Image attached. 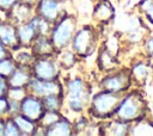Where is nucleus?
<instances>
[{
    "label": "nucleus",
    "mask_w": 153,
    "mask_h": 136,
    "mask_svg": "<svg viewBox=\"0 0 153 136\" xmlns=\"http://www.w3.org/2000/svg\"><path fill=\"white\" fill-rule=\"evenodd\" d=\"M74 135L73 122L63 115L45 129V136H71Z\"/></svg>",
    "instance_id": "obj_18"
},
{
    "label": "nucleus",
    "mask_w": 153,
    "mask_h": 136,
    "mask_svg": "<svg viewBox=\"0 0 153 136\" xmlns=\"http://www.w3.org/2000/svg\"><path fill=\"white\" fill-rule=\"evenodd\" d=\"M8 81H7V78L0 75V97L2 95H6L7 94V91H8Z\"/></svg>",
    "instance_id": "obj_34"
},
{
    "label": "nucleus",
    "mask_w": 153,
    "mask_h": 136,
    "mask_svg": "<svg viewBox=\"0 0 153 136\" xmlns=\"http://www.w3.org/2000/svg\"><path fill=\"white\" fill-rule=\"evenodd\" d=\"M19 111H20V101L8 99V117H13L18 115Z\"/></svg>",
    "instance_id": "obj_31"
},
{
    "label": "nucleus",
    "mask_w": 153,
    "mask_h": 136,
    "mask_svg": "<svg viewBox=\"0 0 153 136\" xmlns=\"http://www.w3.org/2000/svg\"><path fill=\"white\" fill-rule=\"evenodd\" d=\"M61 67L56 60V56L38 57L31 64L32 78L39 80H59L61 75Z\"/></svg>",
    "instance_id": "obj_7"
},
{
    "label": "nucleus",
    "mask_w": 153,
    "mask_h": 136,
    "mask_svg": "<svg viewBox=\"0 0 153 136\" xmlns=\"http://www.w3.org/2000/svg\"><path fill=\"white\" fill-rule=\"evenodd\" d=\"M18 1L19 0H0V12L7 14Z\"/></svg>",
    "instance_id": "obj_33"
},
{
    "label": "nucleus",
    "mask_w": 153,
    "mask_h": 136,
    "mask_svg": "<svg viewBox=\"0 0 153 136\" xmlns=\"http://www.w3.org/2000/svg\"><path fill=\"white\" fill-rule=\"evenodd\" d=\"M151 72H152V66L149 62L146 61L136 62L130 69L133 82H136L137 85H145L151 75Z\"/></svg>",
    "instance_id": "obj_20"
},
{
    "label": "nucleus",
    "mask_w": 153,
    "mask_h": 136,
    "mask_svg": "<svg viewBox=\"0 0 153 136\" xmlns=\"http://www.w3.org/2000/svg\"><path fill=\"white\" fill-rule=\"evenodd\" d=\"M147 110H148L147 101L142 92L139 89H134V91L129 89L124 94V97L122 98L114 115L110 118L133 124L145 118L147 115Z\"/></svg>",
    "instance_id": "obj_1"
},
{
    "label": "nucleus",
    "mask_w": 153,
    "mask_h": 136,
    "mask_svg": "<svg viewBox=\"0 0 153 136\" xmlns=\"http://www.w3.org/2000/svg\"><path fill=\"white\" fill-rule=\"evenodd\" d=\"M8 117V98L6 95L0 97V118Z\"/></svg>",
    "instance_id": "obj_32"
},
{
    "label": "nucleus",
    "mask_w": 153,
    "mask_h": 136,
    "mask_svg": "<svg viewBox=\"0 0 153 136\" xmlns=\"http://www.w3.org/2000/svg\"><path fill=\"white\" fill-rule=\"evenodd\" d=\"M65 13L62 0H38L35 6V14L48 20L50 24L56 23Z\"/></svg>",
    "instance_id": "obj_8"
},
{
    "label": "nucleus",
    "mask_w": 153,
    "mask_h": 136,
    "mask_svg": "<svg viewBox=\"0 0 153 136\" xmlns=\"http://www.w3.org/2000/svg\"><path fill=\"white\" fill-rule=\"evenodd\" d=\"M30 50H31V52L33 54V56L36 58H38V57L56 56V54H57L55 47L53 45V43L50 41V37L45 36V35L38 36L35 39V42L32 43Z\"/></svg>",
    "instance_id": "obj_14"
},
{
    "label": "nucleus",
    "mask_w": 153,
    "mask_h": 136,
    "mask_svg": "<svg viewBox=\"0 0 153 136\" xmlns=\"http://www.w3.org/2000/svg\"><path fill=\"white\" fill-rule=\"evenodd\" d=\"M97 66L100 72L104 74H108L117 68H120V61L117 60V56L115 52H112L105 44L99 49L98 56H97Z\"/></svg>",
    "instance_id": "obj_13"
},
{
    "label": "nucleus",
    "mask_w": 153,
    "mask_h": 136,
    "mask_svg": "<svg viewBox=\"0 0 153 136\" xmlns=\"http://www.w3.org/2000/svg\"><path fill=\"white\" fill-rule=\"evenodd\" d=\"M126 93L127 92L116 93L100 89L96 94L91 95L87 106L90 115L97 119H109L114 115L116 107L118 106L120 101L122 100Z\"/></svg>",
    "instance_id": "obj_3"
},
{
    "label": "nucleus",
    "mask_w": 153,
    "mask_h": 136,
    "mask_svg": "<svg viewBox=\"0 0 153 136\" xmlns=\"http://www.w3.org/2000/svg\"><path fill=\"white\" fill-rule=\"evenodd\" d=\"M10 56H12V51H11L6 45H4V44L0 42V60L6 58V57H10Z\"/></svg>",
    "instance_id": "obj_35"
},
{
    "label": "nucleus",
    "mask_w": 153,
    "mask_h": 136,
    "mask_svg": "<svg viewBox=\"0 0 153 136\" xmlns=\"http://www.w3.org/2000/svg\"><path fill=\"white\" fill-rule=\"evenodd\" d=\"M33 14H35V7L27 4H24L22 1H18L12 7V10L7 13V19H10L11 21L18 25V24L27 21Z\"/></svg>",
    "instance_id": "obj_16"
},
{
    "label": "nucleus",
    "mask_w": 153,
    "mask_h": 136,
    "mask_svg": "<svg viewBox=\"0 0 153 136\" xmlns=\"http://www.w3.org/2000/svg\"><path fill=\"white\" fill-rule=\"evenodd\" d=\"M92 17L98 24H100V25L104 24L105 25V24L110 23L115 17L114 6L106 0H100L94 6L93 12H92Z\"/></svg>",
    "instance_id": "obj_19"
},
{
    "label": "nucleus",
    "mask_w": 153,
    "mask_h": 136,
    "mask_svg": "<svg viewBox=\"0 0 153 136\" xmlns=\"http://www.w3.org/2000/svg\"><path fill=\"white\" fill-rule=\"evenodd\" d=\"M32 78L31 66L17 64L13 73L7 78L10 87H26Z\"/></svg>",
    "instance_id": "obj_17"
},
{
    "label": "nucleus",
    "mask_w": 153,
    "mask_h": 136,
    "mask_svg": "<svg viewBox=\"0 0 153 136\" xmlns=\"http://www.w3.org/2000/svg\"><path fill=\"white\" fill-rule=\"evenodd\" d=\"M56 60L61 67V69L63 70H68V69H72L75 63L78 62L79 57L76 56V54L71 49V48H67L60 52L56 54Z\"/></svg>",
    "instance_id": "obj_21"
},
{
    "label": "nucleus",
    "mask_w": 153,
    "mask_h": 136,
    "mask_svg": "<svg viewBox=\"0 0 153 136\" xmlns=\"http://www.w3.org/2000/svg\"><path fill=\"white\" fill-rule=\"evenodd\" d=\"M140 11L145 14V18L153 25V0H141L139 4Z\"/></svg>",
    "instance_id": "obj_28"
},
{
    "label": "nucleus",
    "mask_w": 153,
    "mask_h": 136,
    "mask_svg": "<svg viewBox=\"0 0 153 136\" xmlns=\"http://www.w3.org/2000/svg\"><path fill=\"white\" fill-rule=\"evenodd\" d=\"M17 32L20 48L30 49L35 39L39 36V17L33 14L27 21L18 24Z\"/></svg>",
    "instance_id": "obj_9"
},
{
    "label": "nucleus",
    "mask_w": 153,
    "mask_h": 136,
    "mask_svg": "<svg viewBox=\"0 0 153 136\" xmlns=\"http://www.w3.org/2000/svg\"><path fill=\"white\" fill-rule=\"evenodd\" d=\"M0 42L6 45L11 51H14L20 48L18 41L17 24H14L7 18L5 20H0Z\"/></svg>",
    "instance_id": "obj_12"
},
{
    "label": "nucleus",
    "mask_w": 153,
    "mask_h": 136,
    "mask_svg": "<svg viewBox=\"0 0 153 136\" xmlns=\"http://www.w3.org/2000/svg\"><path fill=\"white\" fill-rule=\"evenodd\" d=\"M142 43H143V50L146 56L148 58L153 57V35H147L142 41Z\"/></svg>",
    "instance_id": "obj_30"
},
{
    "label": "nucleus",
    "mask_w": 153,
    "mask_h": 136,
    "mask_svg": "<svg viewBox=\"0 0 153 136\" xmlns=\"http://www.w3.org/2000/svg\"><path fill=\"white\" fill-rule=\"evenodd\" d=\"M76 29L78 20L75 16L71 13H65L56 23L53 24L49 37L57 52L71 47V42Z\"/></svg>",
    "instance_id": "obj_4"
},
{
    "label": "nucleus",
    "mask_w": 153,
    "mask_h": 136,
    "mask_svg": "<svg viewBox=\"0 0 153 136\" xmlns=\"http://www.w3.org/2000/svg\"><path fill=\"white\" fill-rule=\"evenodd\" d=\"M129 135H153V123L142 118L130 125Z\"/></svg>",
    "instance_id": "obj_24"
},
{
    "label": "nucleus",
    "mask_w": 153,
    "mask_h": 136,
    "mask_svg": "<svg viewBox=\"0 0 153 136\" xmlns=\"http://www.w3.org/2000/svg\"><path fill=\"white\" fill-rule=\"evenodd\" d=\"M63 99L68 110L74 113H82L87 110L91 99V86L81 76H73L66 81Z\"/></svg>",
    "instance_id": "obj_2"
},
{
    "label": "nucleus",
    "mask_w": 153,
    "mask_h": 136,
    "mask_svg": "<svg viewBox=\"0 0 153 136\" xmlns=\"http://www.w3.org/2000/svg\"><path fill=\"white\" fill-rule=\"evenodd\" d=\"M13 120L16 122L19 131H20V136H32L35 135V131H36V126H37V123L24 117L23 115L18 113L16 116L12 117Z\"/></svg>",
    "instance_id": "obj_22"
},
{
    "label": "nucleus",
    "mask_w": 153,
    "mask_h": 136,
    "mask_svg": "<svg viewBox=\"0 0 153 136\" xmlns=\"http://www.w3.org/2000/svg\"><path fill=\"white\" fill-rule=\"evenodd\" d=\"M133 86V79L130 69L128 68H117L103 76L99 81V88L103 91L123 93L128 92Z\"/></svg>",
    "instance_id": "obj_6"
},
{
    "label": "nucleus",
    "mask_w": 153,
    "mask_h": 136,
    "mask_svg": "<svg viewBox=\"0 0 153 136\" xmlns=\"http://www.w3.org/2000/svg\"><path fill=\"white\" fill-rule=\"evenodd\" d=\"M62 116V112H56V111H44L42 117L39 118V120L37 122V124H39L42 128L47 129L49 125H51L53 123H55L60 117Z\"/></svg>",
    "instance_id": "obj_25"
},
{
    "label": "nucleus",
    "mask_w": 153,
    "mask_h": 136,
    "mask_svg": "<svg viewBox=\"0 0 153 136\" xmlns=\"http://www.w3.org/2000/svg\"><path fill=\"white\" fill-rule=\"evenodd\" d=\"M16 67H17V63L13 60L12 56L0 60V75H2L5 78H8L13 73Z\"/></svg>",
    "instance_id": "obj_26"
},
{
    "label": "nucleus",
    "mask_w": 153,
    "mask_h": 136,
    "mask_svg": "<svg viewBox=\"0 0 153 136\" xmlns=\"http://www.w3.org/2000/svg\"><path fill=\"white\" fill-rule=\"evenodd\" d=\"M26 94H27L26 87H8L6 97L8 99H13V100H19L20 101Z\"/></svg>",
    "instance_id": "obj_29"
},
{
    "label": "nucleus",
    "mask_w": 153,
    "mask_h": 136,
    "mask_svg": "<svg viewBox=\"0 0 153 136\" xmlns=\"http://www.w3.org/2000/svg\"><path fill=\"white\" fill-rule=\"evenodd\" d=\"M130 125H131L130 123L109 118L106 122H103L99 125V134L114 135V136H126V135H129Z\"/></svg>",
    "instance_id": "obj_15"
},
{
    "label": "nucleus",
    "mask_w": 153,
    "mask_h": 136,
    "mask_svg": "<svg viewBox=\"0 0 153 136\" xmlns=\"http://www.w3.org/2000/svg\"><path fill=\"white\" fill-rule=\"evenodd\" d=\"M27 93L35 94L39 98L49 94H63L65 87L60 80H39L31 78L30 82L26 86Z\"/></svg>",
    "instance_id": "obj_10"
},
{
    "label": "nucleus",
    "mask_w": 153,
    "mask_h": 136,
    "mask_svg": "<svg viewBox=\"0 0 153 136\" xmlns=\"http://www.w3.org/2000/svg\"><path fill=\"white\" fill-rule=\"evenodd\" d=\"M44 106L42 103V99L35 94L27 93L22 100H20V111L19 113L23 115L24 117L33 120V122H38L39 118L42 117L43 112H44Z\"/></svg>",
    "instance_id": "obj_11"
},
{
    "label": "nucleus",
    "mask_w": 153,
    "mask_h": 136,
    "mask_svg": "<svg viewBox=\"0 0 153 136\" xmlns=\"http://www.w3.org/2000/svg\"><path fill=\"white\" fill-rule=\"evenodd\" d=\"M19 1H22V2H24V4H27V5L32 6V7H35L36 4L38 2V0H19Z\"/></svg>",
    "instance_id": "obj_36"
},
{
    "label": "nucleus",
    "mask_w": 153,
    "mask_h": 136,
    "mask_svg": "<svg viewBox=\"0 0 153 136\" xmlns=\"http://www.w3.org/2000/svg\"><path fill=\"white\" fill-rule=\"evenodd\" d=\"M41 99H42L44 110H47V111L62 112V110L65 107L63 94H49V95L42 97Z\"/></svg>",
    "instance_id": "obj_23"
},
{
    "label": "nucleus",
    "mask_w": 153,
    "mask_h": 136,
    "mask_svg": "<svg viewBox=\"0 0 153 136\" xmlns=\"http://www.w3.org/2000/svg\"><path fill=\"white\" fill-rule=\"evenodd\" d=\"M98 37V30L93 25H82L76 29L69 48L79 58L90 57L97 48Z\"/></svg>",
    "instance_id": "obj_5"
},
{
    "label": "nucleus",
    "mask_w": 153,
    "mask_h": 136,
    "mask_svg": "<svg viewBox=\"0 0 153 136\" xmlns=\"http://www.w3.org/2000/svg\"><path fill=\"white\" fill-rule=\"evenodd\" d=\"M2 136H20V131L12 117H6L4 119V132Z\"/></svg>",
    "instance_id": "obj_27"
}]
</instances>
